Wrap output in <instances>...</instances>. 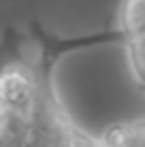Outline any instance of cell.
I'll return each instance as SVG.
<instances>
[{"label":"cell","instance_id":"6da1fadb","mask_svg":"<svg viewBox=\"0 0 145 147\" xmlns=\"http://www.w3.org/2000/svg\"><path fill=\"white\" fill-rule=\"evenodd\" d=\"M98 141L105 147H145V117L111 126Z\"/></svg>","mask_w":145,"mask_h":147},{"label":"cell","instance_id":"7a4b0ae2","mask_svg":"<svg viewBox=\"0 0 145 147\" xmlns=\"http://www.w3.org/2000/svg\"><path fill=\"white\" fill-rule=\"evenodd\" d=\"M117 28H122L124 36L145 34V0H124Z\"/></svg>","mask_w":145,"mask_h":147},{"label":"cell","instance_id":"3957f363","mask_svg":"<svg viewBox=\"0 0 145 147\" xmlns=\"http://www.w3.org/2000/svg\"><path fill=\"white\" fill-rule=\"evenodd\" d=\"M128 60L134 73L137 83L145 90V34H134V36H126L124 40Z\"/></svg>","mask_w":145,"mask_h":147},{"label":"cell","instance_id":"277c9868","mask_svg":"<svg viewBox=\"0 0 145 147\" xmlns=\"http://www.w3.org/2000/svg\"><path fill=\"white\" fill-rule=\"evenodd\" d=\"M90 147H105V145H103L98 139H92V141H90Z\"/></svg>","mask_w":145,"mask_h":147}]
</instances>
